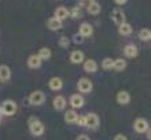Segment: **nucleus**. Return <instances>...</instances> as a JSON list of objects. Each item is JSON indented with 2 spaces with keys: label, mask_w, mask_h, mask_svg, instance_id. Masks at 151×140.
Listing matches in <instances>:
<instances>
[{
  "label": "nucleus",
  "mask_w": 151,
  "mask_h": 140,
  "mask_svg": "<svg viewBox=\"0 0 151 140\" xmlns=\"http://www.w3.org/2000/svg\"><path fill=\"white\" fill-rule=\"evenodd\" d=\"M28 129H30L31 135H34V136H41L45 132V125L37 117H31L28 120Z\"/></svg>",
  "instance_id": "1"
},
{
  "label": "nucleus",
  "mask_w": 151,
  "mask_h": 140,
  "mask_svg": "<svg viewBox=\"0 0 151 140\" xmlns=\"http://www.w3.org/2000/svg\"><path fill=\"white\" fill-rule=\"evenodd\" d=\"M18 111V105L14 100H6L0 108V112L3 113L4 116H14Z\"/></svg>",
  "instance_id": "2"
},
{
  "label": "nucleus",
  "mask_w": 151,
  "mask_h": 140,
  "mask_svg": "<svg viewBox=\"0 0 151 140\" xmlns=\"http://www.w3.org/2000/svg\"><path fill=\"white\" fill-rule=\"evenodd\" d=\"M46 101V96H45L43 92L41 90H34L30 96H28V103L34 106H39Z\"/></svg>",
  "instance_id": "3"
},
{
  "label": "nucleus",
  "mask_w": 151,
  "mask_h": 140,
  "mask_svg": "<svg viewBox=\"0 0 151 140\" xmlns=\"http://www.w3.org/2000/svg\"><path fill=\"white\" fill-rule=\"evenodd\" d=\"M77 89H78V92H81V93L88 94V93H91L92 89H93V84H92V81L89 78H80L78 82H77Z\"/></svg>",
  "instance_id": "4"
},
{
  "label": "nucleus",
  "mask_w": 151,
  "mask_h": 140,
  "mask_svg": "<svg viewBox=\"0 0 151 140\" xmlns=\"http://www.w3.org/2000/svg\"><path fill=\"white\" fill-rule=\"evenodd\" d=\"M85 118V125L84 127H88L89 129H96V128L100 125V118L96 113H88L86 116H84Z\"/></svg>",
  "instance_id": "5"
},
{
  "label": "nucleus",
  "mask_w": 151,
  "mask_h": 140,
  "mask_svg": "<svg viewBox=\"0 0 151 140\" xmlns=\"http://www.w3.org/2000/svg\"><path fill=\"white\" fill-rule=\"evenodd\" d=\"M148 128H150L148 121L143 117H138L135 121H134V129H135L138 134H145Z\"/></svg>",
  "instance_id": "6"
},
{
  "label": "nucleus",
  "mask_w": 151,
  "mask_h": 140,
  "mask_svg": "<svg viewBox=\"0 0 151 140\" xmlns=\"http://www.w3.org/2000/svg\"><path fill=\"white\" fill-rule=\"evenodd\" d=\"M111 18H112L113 23H115L116 26H120L122 23L126 22V14L123 12L120 8H115V9H113Z\"/></svg>",
  "instance_id": "7"
},
{
  "label": "nucleus",
  "mask_w": 151,
  "mask_h": 140,
  "mask_svg": "<svg viewBox=\"0 0 151 140\" xmlns=\"http://www.w3.org/2000/svg\"><path fill=\"white\" fill-rule=\"evenodd\" d=\"M84 103H85V100H84V97L81 96V94H72L70 96V100H69V104L73 106V108H76V109H80V108H82L84 106Z\"/></svg>",
  "instance_id": "8"
},
{
  "label": "nucleus",
  "mask_w": 151,
  "mask_h": 140,
  "mask_svg": "<svg viewBox=\"0 0 151 140\" xmlns=\"http://www.w3.org/2000/svg\"><path fill=\"white\" fill-rule=\"evenodd\" d=\"M78 34L81 35L82 38L91 37V35L93 34V27H92L91 23H88V22L81 23V26H80V28H78Z\"/></svg>",
  "instance_id": "9"
},
{
  "label": "nucleus",
  "mask_w": 151,
  "mask_h": 140,
  "mask_svg": "<svg viewBox=\"0 0 151 140\" xmlns=\"http://www.w3.org/2000/svg\"><path fill=\"white\" fill-rule=\"evenodd\" d=\"M69 59H70V62L74 63V65H80V63H82L85 61V55L81 50H74V51H72Z\"/></svg>",
  "instance_id": "10"
},
{
  "label": "nucleus",
  "mask_w": 151,
  "mask_h": 140,
  "mask_svg": "<svg viewBox=\"0 0 151 140\" xmlns=\"http://www.w3.org/2000/svg\"><path fill=\"white\" fill-rule=\"evenodd\" d=\"M138 54H139V49L136 45L129 43L124 47V55H126L127 58H136Z\"/></svg>",
  "instance_id": "11"
},
{
  "label": "nucleus",
  "mask_w": 151,
  "mask_h": 140,
  "mask_svg": "<svg viewBox=\"0 0 151 140\" xmlns=\"http://www.w3.org/2000/svg\"><path fill=\"white\" fill-rule=\"evenodd\" d=\"M54 18L61 20V22H63L65 19L69 18V9L62 6L58 7V8H55V11H54Z\"/></svg>",
  "instance_id": "12"
},
{
  "label": "nucleus",
  "mask_w": 151,
  "mask_h": 140,
  "mask_svg": "<svg viewBox=\"0 0 151 140\" xmlns=\"http://www.w3.org/2000/svg\"><path fill=\"white\" fill-rule=\"evenodd\" d=\"M116 101L119 105H127L131 101V96H129V93L127 90H120L116 94Z\"/></svg>",
  "instance_id": "13"
},
{
  "label": "nucleus",
  "mask_w": 151,
  "mask_h": 140,
  "mask_svg": "<svg viewBox=\"0 0 151 140\" xmlns=\"http://www.w3.org/2000/svg\"><path fill=\"white\" fill-rule=\"evenodd\" d=\"M42 65V59L37 55V54H31L27 59V66L30 69H39Z\"/></svg>",
  "instance_id": "14"
},
{
  "label": "nucleus",
  "mask_w": 151,
  "mask_h": 140,
  "mask_svg": "<svg viewBox=\"0 0 151 140\" xmlns=\"http://www.w3.org/2000/svg\"><path fill=\"white\" fill-rule=\"evenodd\" d=\"M86 11H88V14H91V15H99V14L101 12L100 3H99V1H96V0L89 1L88 6H86Z\"/></svg>",
  "instance_id": "15"
},
{
  "label": "nucleus",
  "mask_w": 151,
  "mask_h": 140,
  "mask_svg": "<svg viewBox=\"0 0 151 140\" xmlns=\"http://www.w3.org/2000/svg\"><path fill=\"white\" fill-rule=\"evenodd\" d=\"M77 118H78V113L70 109V111H66L65 115H63V120H65L68 124H76L77 123Z\"/></svg>",
  "instance_id": "16"
},
{
  "label": "nucleus",
  "mask_w": 151,
  "mask_h": 140,
  "mask_svg": "<svg viewBox=\"0 0 151 140\" xmlns=\"http://www.w3.org/2000/svg\"><path fill=\"white\" fill-rule=\"evenodd\" d=\"M53 106L55 111H63L66 108V100L63 96H55L53 98Z\"/></svg>",
  "instance_id": "17"
},
{
  "label": "nucleus",
  "mask_w": 151,
  "mask_h": 140,
  "mask_svg": "<svg viewBox=\"0 0 151 140\" xmlns=\"http://www.w3.org/2000/svg\"><path fill=\"white\" fill-rule=\"evenodd\" d=\"M63 86V81L61 80L60 77H53L50 78V81H49V88H50L51 90L57 92V90H61Z\"/></svg>",
  "instance_id": "18"
},
{
  "label": "nucleus",
  "mask_w": 151,
  "mask_h": 140,
  "mask_svg": "<svg viewBox=\"0 0 151 140\" xmlns=\"http://www.w3.org/2000/svg\"><path fill=\"white\" fill-rule=\"evenodd\" d=\"M117 31H119V34L120 35H123V37H128V35H131L132 34V31H134V28H132V26L129 24V23H127V22H124V23H122L120 26H117Z\"/></svg>",
  "instance_id": "19"
},
{
  "label": "nucleus",
  "mask_w": 151,
  "mask_h": 140,
  "mask_svg": "<svg viewBox=\"0 0 151 140\" xmlns=\"http://www.w3.org/2000/svg\"><path fill=\"white\" fill-rule=\"evenodd\" d=\"M47 28H49L50 31H58V30L62 28V22L53 16V18H50L47 20Z\"/></svg>",
  "instance_id": "20"
},
{
  "label": "nucleus",
  "mask_w": 151,
  "mask_h": 140,
  "mask_svg": "<svg viewBox=\"0 0 151 140\" xmlns=\"http://www.w3.org/2000/svg\"><path fill=\"white\" fill-rule=\"evenodd\" d=\"M11 78V69L7 65H0V81H8Z\"/></svg>",
  "instance_id": "21"
},
{
  "label": "nucleus",
  "mask_w": 151,
  "mask_h": 140,
  "mask_svg": "<svg viewBox=\"0 0 151 140\" xmlns=\"http://www.w3.org/2000/svg\"><path fill=\"white\" fill-rule=\"evenodd\" d=\"M84 70L86 73H94L97 70V62L94 59H86V61H84Z\"/></svg>",
  "instance_id": "22"
},
{
  "label": "nucleus",
  "mask_w": 151,
  "mask_h": 140,
  "mask_svg": "<svg viewBox=\"0 0 151 140\" xmlns=\"http://www.w3.org/2000/svg\"><path fill=\"white\" fill-rule=\"evenodd\" d=\"M126 67H127V62H126V59H123V58L113 59L112 70H116V72H123V70H124Z\"/></svg>",
  "instance_id": "23"
},
{
  "label": "nucleus",
  "mask_w": 151,
  "mask_h": 140,
  "mask_svg": "<svg viewBox=\"0 0 151 140\" xmlns=\"http://www.w3.org/2000/svg\"><path fill=\"white\" fill-rule=\"evenodd\" d=\"M37 55L39 57L42 61H47V59L51 58V50L49 49V47H42V49H39Z\"/></svg>",
  "instance_id": "24"
},
{
  "label": "nucleus",
  "mask_w": 151,
  "mask_h": 140,
  "mask_svg": "<svg viewBox=\"0 0 151 140\" xmlns=\"http://www.w3.org/2000/svg\"><path fill=\"white\" fill-rule=\"evenodd\" d=\"M81 4H78V6L73 7L72 9H69V16H72V18L74 19H80L82 16V11H81Z\"/></svg>",
  "instance_id": "25"
},
{
  "label": "nucleus",
  "mask_w": 151,
  "mask_h": 140,
  "mask_svg": "<svg viewBox=\"0 0 151 140\" xmlns=\"http://www.w3.org/2000/svg\"><path fill=\"white\" fill-rule=\"evenodd\" d=\"M139 39L143 42H148L151 39V31L150 28H142L139 31Z\"/></svg>",
  "instance_id": "26"
},
{
  "label": "nucleus",
  "mask_w": 151,
  "mask_h": 140,
  "mask_svg": "<svg viewBox=\"0 0 151 140\" xmlns=\"http://www.w3.org/2000/svg\"><path fill=\"white\" fill-rule=\"evenodd\" d=\"M112 66H113V59L112 58H104L103 62H101V67L104 70H112Z\"/></svg>",
  "instance_id": "27"
},
{
  "label": "nucleus",
  "mask_w": 151,
  "mask_h": 140,
  "mask_svg": "<svg viewBox=\"0 0 151 140\" xmlns=\"http://www.w3.org/2000/svg\"><path fill=\"white\" fill-rule=\"evenodd\" d=\"M58 46L62 47V49H68V47L70 46V39L68 37H61L60 39H58Z\"/></svg>",
  "instance_id": "28"
},
{
  "label": "nucleus",
  "mask_w": 151,
  "mask_h": 140,
  "mask_svg": "<svg viewBox=\"0 0 151 140\" xmlns=\"http://www.w3.org/2000/svg\"><path fill=\"white\" fill-rule=\"evenodd\" d=\"M84 41H85V38H82L80 34H74L72 37V42L73 43H76V45H82L84 43Z\"/></svg>",
  "instance_id": "29"
},
{
  "label": "nucleus",
  "mask_w": 151,
  "mask_h": 140,
  "mask_svg": "<svg viewBox=\"0 0 151 140\" xmlns=\"http://www.w3.org/2000/svg\"><path fill=\"white\" fill-rule=\"evenodd\" d=\"M77 124H78L80 127H84V125H85V118H84V116H78V118H77Z\"/></svg>",
  "instance_id": "30"
},
{
  "label": "nucleus",
  "mask_w": 151,
  "mask_h": 140,
  "mask_svg": "<svg viewBox=\"0 0 151 140\" xmlns=\"http://www.w3.org/2000/svg\"><path fill=\"white\" fill-rule=\"evenodd\" d=\"M113 140H128V139H127V136H126V135L119 134V135H116V136L113 137Z\"/></svg>",
  "instance_id": "31"
},
{
  "label": "nucleus",
  "mask_w": 151,
  "mask_h": 140,
  "mask_svg": "<svg viewBox=\"0 0 151 140\" xmlns=\"http://www.w3.org/2000/svg\"><path fill=\"white\" fill-rule=\"evenodd\" d=\"M113 1H115L117 6H123V4H126L128 0H113Z\"/></svg>",
  "instance_id": "32"
},
{
  "label": "nucleus",
  "mask_w": 151,
  "mask_h": 140,
  "mask_svg": "<svg viewBox=\"0 0 151 140\" xmlns=\"http://www.w3.org/2000/svg\"><path fill=\"white\" fill-rule=\"evenodd\" d=\"M77 140H91V139H89L88 135H80V136L77 137Z\"/></svg>",
  "instance_id": "33"
},
{
  "label": "nucleus",
  "mask_w": 151,
  "mask_h": 140,
  "mask_svg": "<svg viewBox=\"0 0 151 140\" xmlns=\"http://www.w3.org/2000/svg\"><path fill=\"white\" fill-rule=\"evenodd\" d=\"M85 1H88V3H89V1H93V0H85Z\"/></svg>",
  "instance_id": "34"
},
{
  "label": "nucleus",
  "mask_w": 151,
  "mask_h": 140,
  "mask_svg": "<svg viewBox=\"0 0 151 140\" xmlns=\"http://www.w3.org/2000/svg\"><path fill=\"white\" fill-rule=\"evenodd\" d=\"M0 117H1V112H0Z\"/></svg>",
  "instance_id": "35"
}]
</instances>
